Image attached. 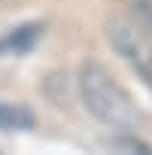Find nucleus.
<instances>
[{"label":"nucleus","instance_id":"nucleus-3","mask_svg":"<svg viewBox=\"0 0 152 155\" xmlns=\"http://www.w3.org/2000/svg\"><path fill=\"white\" fill-rule=\"evenodd\" d=\"M34 128V110L18 104H0V131H28Z\"/></svg>","mask_w":152,"mask_h":155},{"label":"nucleus","instance_id":"nucleus-1","mask_svg":"<svg viewBox=\"0 0 152 155\" xmlns=\"http://www.w3.org/2000/svg\"><path fill=\"white\" fill-rule=\"evenodd\" d=\"M76 91H79V101L88 110V116L94 122H101L104 128L131 134V131H140L143 122H146L137 101L128 94V88L101 61H85L79 67V73H76Z\"/></svg>","mask_w":152,"mask_h":155},{"label":"nucleus","instance_id":"nucleus-4","mask_svg":"<svg viewBox=\"0 0 152 155\" xmlns=\"http://www.w3.org/2000/svg\"><path fill=\"white\" fill-rule=\"evenodd\" d=\"M40 34H43L40 25H21V28L9 31L3 40H0V52H28V49L37 43Z\"/></svg>","mask_w":152,"mask_h":155},{"label":"nucleus","instance_id":"nucleus-5","mask_svg":"<svg viewBox=\"0 0 152 155\" xmlns=\"http://www.w3.org/2000/svg\"><path fill=\"white\" fill-rule=\"evenodd\" d=\"M122 3V15H128L149 40H152V0H119Z\"/></svg>","mask_w":152,"mask_h":155},{"label":"nucleus","instance_id":"nucleus-2","mask_svg":"<svg viewBox=\"0 0 152 155\" xmlns=\"http://www.w3.org/2000/svg\"><path fill=\"white\" fill-rule=\"evenodd\" d=\"M104 34L110 49L152 88V40L128 15H110L104 25Z\"/></svg>","mask_w":152,"mask_h":155},{"label":"nucleus","instance_id":"nucleus-6","mask_svg":"<svg viewBox=\"0 0 152 155\" xmlns=\"http://www.w3.org/2000/svg\"><path fill=\"white\" fill-rule=\"evenodd\" d=\"M0 155H3V149H0Z\"/></svg>","mask_w":152,"mask_h":155}]
</instances>
